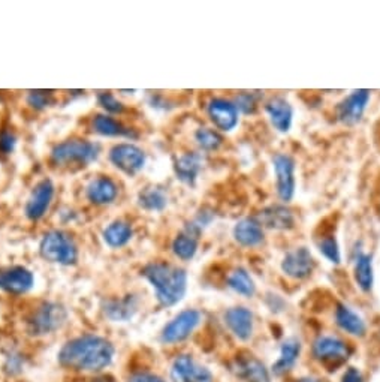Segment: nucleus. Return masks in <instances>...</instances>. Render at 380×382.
Wrapping results in <instances>:
<instances>
[{
	"label": "nucleus",
	"mask_w": 380,
	"mask_h": 382,
	"mask_svg": "<svg viewBox=\"0 0 380 382\" xmlns=\"http://www.w3.org/2000/svg\"><path fill=\"white\" fill-rule=\"evenodd\" d=\"M317 248L320 253L324 257L332 262V264H340L341 262V253H340V246L339 241L334 236H327L324 238H320L317 243Z\"/></svg>",
	"instance_id": "2f4dec72"
},
{
	"label": "nucleus",
	"mask_w": 380,
	"mask_h": 382,
	"mask_svg": "<svg viewBox=\"0 0 380 382\" xmlns=\"http://www.w3.org/2000/svg\"><path fill=\"white\" fill-rule=\"evenodd\" d=\"M202 168V158L198 153H184L176 160V174L186 184H195Z\"/></svg>",
	"instance_id": "4be33fe9"
},
{
	"label": "nucleus",
	"mask_w": 380,
	"mask_h": 382,
	"mask_svg": "<svg viewBox=\"0 0 380 382\" xmlns=\"http://www.w3.org/2000/svg\"><path fill=\"white\" fill-rule=\"evenodd\" d=\"M33 274L26 267H8L0 270V289L11 294H25L33 286Z\"/></svg>",
	"instance_id": "2eb2a0df"
},
{
	"label": "nucleus",
	"mask_w": 380,
	"mask_h": 382,
	"mask_svg": "<svg viewBox=\"0 0 380 382\" xmlns=\"http://www.w3.org/2000/svg\"><path fill=\"white\" fill-rule=\"evenodd\" d=\"M313 355L316 360L324 363H341L349 358L350 348L348 343L334 336H320L313 345Z\"/></svg>",
	"instance_id": "9b49d317"
},
{
	"label": "nucleus",
	"mask_w": 380,
	"mask_h": 382,
	"mask_svg": "<svg viewBox=\"0 0 380 382\" xmlns=\"http://www.w3.org/2000/svg\"><path fill=\"white\" fill-rule=\"evenodd\" d=\"M315 260L313 255L307 248H296L286 253V257L282 261V270L286 276L292 279H306L313 273Z\"/></svg>",
	"instance_id": "1a4fd4ad"
},
{
	"label": "nucleus",
	"mask_w": 380,
	"mask_h": 382,
	"mask_svg": "<svg viewBox=\"0 0 380 382\" xmlns=\"http://www.w3.org/2000/svg\"><path fill=\"white\" fill-rule=\"evenodd\" d=\"M273 165L277 180V195L284 203H289L295 195V160L284 153L273 158Z\"/></svg>",
	"instance_id": "423d86ee"
},
{
	"label": "nucleus",
	"mask_w": 380,
	"mask_h": 382,
	"mask_svg": "<svg viewBox=\"0 0 380 382\" xmlns=\"http://www.w3.org/2000/svg\"><path fill=\"white\" fill-rule=\"evenodd\" d=\"M299 351H301V345L296 339H289L286 340L282 345V351H280V358L277 360V363L274 364V372L275 374H283L286 370H289L299 355Z\"/></svg>",
	"instance_id": "cd10ccee"
},
{
	"label": "nucleus",
	"mask_w": 380,
	"mask_h": 382,
	"mask_svg": "<svg viewBox=\"0 0 380 382\" xmlns=\"http://www.w3.org/2000/svg\"><path fill=\"white\" fill-rule=\"evenodd\" d=\"M112 355L114 348L107 339L87 334L67 342L59 354V360L67 369L98 372L111 363Z\"/></svg>",
	"instance_id": "f257e3e1"
},
{
	"label": "nucleus",
	"mask_w": 380,
	"mask_h": 382,
	"mask_svg": "<svg viewBox=\"0 0 380 382\" xmlns=\"http://www.w3.org/2000/svg\"><path fill=\"white\" fill-rule=\"evenodd\" d=\"M256 221L263 227L277 231L291 229L295 225L294 213L289 208H286L283 205H271L263 208V210L258 215Z\"/></svg>",
	"instance_id": "f3484780"
},
{
	"label": "nucleus",
	"mask_w": 380,
	"mask_h": 382,
	"mask_svg": "<svg viewBox=\"0 0 380 382\" xmlns=\"http://www.w3.org/2000/svg\"><path fill=\"white\" fill-rule=\"evenodd\" d=\"M95 132L105 136H132V131L126 127L122 122L108 114H99L93 119Z\"/></svg>",
	"instance_id": "393cba45"
},
{
	"label": "nucleus",
	"mask_w": 380,
	"mask_h": 382,
	"mask_svg": "<svg viewBox=\"0 0 380 382\" xmlns=\"http://www.w3.org/2000/svg\"><path fill=\"white\" fill-rule=\"evenodd\" d=\"M336 322L337 326L352 336H364L365 334V322L362 318L355 314V312L346 305H339L336 309Z\"/></svg>",
	"instance_id": "5701e85b"
},
{
	"label": "nucleus",
	"mask_w": 380,
	"mask_h": 382,
	"mask_svg": "<svg viewBox=\"0 0 380 382\" xmlns=\"http://www.w3.org/2000/svg\"><path fill=\"white\" fill-rule=\"evenodd\" d=\"M54 196V186L50 180L39 182L34 189L32 191L30 198L26 204V216L30 221H38L45 213Z\"/></svg>",
	"instance_id": "4468645a"
},
{
	"label": "nucleus",
	"mask_w": 380,
	"mask_h": 382,
	"mask_svg": "<svg viewBox=\"0 0 380 382\" xmlns=\"http://www.w3.org/2000/svg\"><path fill=\"white\" fill-rule=\"evenodd\" d=\"M201 314L195 309L183 310L172 319L162 331V340L165 343H177L186 338H189L190 333L199 326Z\"/></svg>",
	"instance_id": "0eeeda50"
},
{
	"label": "nucleus",
	"mask_w": 380,
	"mask_h": 382,
	"mask_svg": "<svg viewBox=\"0 0 380 382\" xmlns=\"http://www.w3.org/2000/svg\"><path fill=\"white\" fill-rule=\"evenodd\" d=\"M225 321L238 339L247 340L253 333V314L246 307H232L225 314Z\"/></svg>",
	"instance_id": "a211bd4d"
},
{
	"label": "nucleus",
	"mask_w": 380,
	"mask_h": 382,
	"mask_svg": "<svg viewBox=\"0 0 380 382\" xmlns=\"http://www.w3.org/2000/svg\"><path fill=\"white\" fill-rule=\"evenodd\" d=\"M42 257L62 265H71L78 258V249L74 240L63 231H50L41 241Z\"/></svg>",
	"instance_id": "20e7f679"
},
{
	"label": "nucleus",
	"mask_w": 380,
	"mask_h": 382,
	"mask_svg": "<svg viewBox=\"0 0 380 382\" xmlns=\"http://www.w3.org/2000/svg\"><path fill=\"white\" fill-rule=\"evenodd\" d=\"M66 319V310L55 303H42L30 315L27 324L32 334H50Z\"/></svg>",
	"instance_id": "39448f33"
},
{
	"label": "nucleus",
	"mask_w": 380,
	"mask_h": 382,
	"mask_svg": "<svg viewBox=\"0 0 380 382\" xmlns=\"http://www.w3.org/2000/svg\"><path fill=\"white\" fill-rule=\"evenodd\" d=\"M140 204L145 210L160 212L164 210L168 204V195L162 188L152 186L147 188L140 193Z\"/></svg>",
	"instance_id": "c85d7f7f"
},
{
	"label": "nucleus",
	"mask_w": 380,
	"mask_h": 382,
	"mask_svg": "<svg viewBox=\"0 0 380 382\" xmlns=\"http://www.w3.org/2000/svg\"><path fill=\"white\" fill-rule=\"evenodd\" d=\"M237 374L247 382H270V376L265 366L255 357H238L235 362Z\"/></svg>",
	"instance_id": "412c9836"
},
{
	"label": "nucleus",
	"mask_w": 380,
	"mask_h": 382,
	"mask_svg": "<svg viewBox=\"0 0 380 382\" xmlns=\"http://www.w3.org/2000/svg\"><path fill=\"white\" fill-rule=\"evenodd\" d=\"M95 382H111V381H108L107 378H103V379H98V381H95Z\"/></svg>",
	"instance_id": "ea45409f"
},
{
	"label": "nucleus",
	"mask_w": 380,
	"mask_h": 382,
	"mask_svg": "<svg viewBox=\"0 0 380 382\" xmlns=\"http://www.w3.org/2000/svg\"><path fill=\"white\" fill-rule=\"evenodd\" d=\"M128 382H164L159 376L153 375V374H147V372H140L135 374L129 378Z\"/></svg>",
	"instance_id": "4c0bfd02"
},
{
	"label": "nucleus",
	"mask_w": 380,
	"mask_h": 382,
	"mask_svg": "<svg viewBox=\"0 0 380 382\" xmlns=\"http://www.w3.org/2000/svg\"><path fill=\"white\" fill-rule=\"evenodd\" d=\"M171 375L174 382H213L210 370L199 366L190 355L177 357Z\"/></svg>",
	"instance_id": "f8f14e48"
},
{
	"label": "nucleus",
	"mask_w": 380,
	"mask_h": 382,
	"mask_svg": "<svg viewBox=\"0 0 380 382\" xmlns=\"http://www.w3.org/2000/svg\"><path fill=\"white\" fill-rule=\"evenodd\" d=\"M343 382H362V376L356 369H349L343 376Z\"/></svg>",
	"instance_id": "58836bf2"
},
{
	"label": "nucleus",
	"mask_w": 380,
	"mask_h": 382,
	"mask_svg": "<svg viewBox=\"0 0 380 382\" xmlns=\"http://www.w3.org/2000/svg\"><path fill=\"white\" fill-rule=\"evenodd\" d=\"M145 279L156 289V297L164 306H174L186 294L188 274L183 269L166 262H152L143 270Z\"/></svg>",
	"instance_id": "f03ea898"
},
{
	"label": "nucleus",
	"mask_w": 380,
	"mask_h": 382,
	"mask_svg": "<svg viewBox=\"0 0 380 382\" xmlns=\"http://www.w3.org/2000/svg\"><path fill=\"white\" fill-rule=\"evenodd\" d=\"M135 306L131 303V300H122V302H114L108 305L107 312L112 319H126L132 315Z\"/></svg>",
	"instance_id": "72a5a7b5"
},
{
	"label": "nucleus",
	"mask_w": 380,
	"mask_h": 382,
	"mask_svg": "<svg viewBox=\"0 0 380 382\" xmlns=\"http://www.w3.org/2000/svg\"><path fill=\"white\" fill-rule=\"evenodd\" d=\"M110 159L114 165L126 174H136L145 164V155L133 144H117L111 148Z\"/></svg>",
	"instance_id": "6e6552de"
},
{
	"label": "nucleus",
	"mask_w": 380,
	"mask_h": 382,
	"mask_svg": "<svg viewBox=\"0 0 380 382\" xmlns=\"http://www.w3.org/2000/svg\"><path fill=\"white\" fill-rule=\"evenodd\" d=\"M98 158V146L81 138L57 144L51 150V159L55 165H87Z\"/></svg>",
	"instance_id": "7ed1b4c3"
},
{
	"label": "nucleus",
	"mask_w": 380,
	"mask_h": 382,
	"mask_svg": "<svg viewBox=\"0 0 380 382\" xmlns=\"http://www.w3.org/2000/svg\"><path fill=\"white\" fill-rule=\"evenodd\" d=\"M198 250V238L189 234V233H183L177 236L172 241V252L176 253V257H178L183 261H189L195 257V253Z\"/></svg>",
	"instance_id": "c756f323"
},
{
	"label": "nucleus",
	"mask_w": 380,
	"mask_h": 382,
	"mask_svg": "<svg viewBox=\"0 0 380 382\" xmlns=\"http://www.w3.org/2000/svg\"><path fill=\"white\" fill-rule=\"evenodd\" d=\"M228 286L234 289L235 293L244 297H253L256 293V285L253 282L251 276L244 269H235L228 277Z\"/></svg>",
	"instance_id": "bb28decb"
},
{
	"label": "nucleus",
	"mask_w": 380,
	"mask_h": 382,
	"mask_svg": "<svg viewBox=\"0 0 380 382\" xmlns=\"http://www.w3.org/2000/svg\"><path fill=\"white\" fill-rule=\"evenodd\" d=\"M234 237L241 246L255 248L263 241L262 225L253 217L241 219L234 227Z\"/></svg>",
	"instance_id": "6ab92c4d"
},
{
	"label": "nucleus",
	"mask_w": 380,
	"mask_h": 382,
	"mask_svg": "<svg viewBox=\"0 0 380 382\" xmlns=\"http://www.w3.org/2000/svg\"><path fill=\"white\" fill-rule=\"evenodd\" d=\"M237 110L243 111L246 114L255 113L258 107V98L255 94H249V91H241V94L235 99Z\"/></svg>",
	"instance_id": "f704fd0d"
},
{
	"label": "nucleus",
	"mask_w": 380,
	"mask_h": 382,
	"mask_svg": "<svg viewBox=\"0 0 380 382\" xmlns=\"http://www.w3.org/2000/svg\"><path fill=\"white\" fill-rule=\"evenodd\" d=\"M265 111H267L274 129H277L282 134L289 132L294 120V108L289 101H286L282 96H274L265 103Z\"/></svg>",
	"instance_id": "dca6fc26"
},
{
	"label": "nucleus",
	"mask_w": 380,
	"mask_h": 382,
	"mask_svg": "<svg viewBox=\"0 0 380 382\" xmlns=\"http://www.w3.org/2000/svg\"><path fill=\"white\" fill-rule=\"evenodd\" d=\"M195 140H197L198 146L207 152H211V150H217L222 146V136L218 135L217 131L210 129V127H199L195 134Z\"/></svg>",
	"instance_id": "7c9ffc66"
},
{
	"label": "nucleus",
	"mask_w": 380,
	"mask_h": 382,
	"mask_svg": "<svg viewBox=\"0 0 380 382\" xmlns=\"http://www.w3.org/2000/svg\"><path fill=\"white\" fill-rule=\"evenodd\" d=\"M355 281L364 293L372 291L374 284V273H373V258L368 253L356 255L355 260Z\"/></svg>",
	"instance_id": "b1692460"
},
{
	"label": "nucleus",
	"mask_w": 380,
	"mask_h": 382,
	"mask_svg": "<svg viewBox=\"0 0 380 382\" xmlns=\"http://www.w3.org/2000/svg\"><path fill=\"white\" fill-rule=\"evenodd\" d=\"M98 101L100 103V107L111 113V114H120L124 111V106L116 99V96H114L112 94H107V91H103V94H100L98 96Z\"/></svg>",
	"instance_id": "c9c22d12"
},
{
	"label": "nucleus",
	"mask_w": 380,
	"mask_h": 382,
	"mask_svg": "<svg viewBox=\"0 0 380 382\" xmlns=\"http://www.w3.org/2000/svg\"><path fill=\"white\" fill-rule=\"evenodd\" d=\"M17 144V138L11 131H2L0 132V153L9 155L13 152Z\"/></svg>",
	"instance_id": "e433bc0d"
},
{
	"label": "nucleus",
	"mask_w": 380,
	"mask_h": 382,
	"mask_svg": "<svg viewBox=\"0 0 380 382\" xmlns=\"http://www.w3.org/2000/svg\"><path fill=\"white\" fill-rule=\"evenodd\" d=\"M133 236V229L131 224L124 221H116L107 227L103 231V240L111 248H122L126 243H129Z\"/></svg>",
	"instance_id": "a878e982"
},
{
	"label": "nucleus",
	"mask_w": 380,
	"mask_h": 382,
	"mask_svg": "<svg viewBox=\"0 0 380 382\" xmlns=\"http://www.w3.org/2000/svg\"><path fill=\"white\" fill-rule=\"evenodd\" d=\"M53 102H54L53 91H47V90H32V91H29L27 103L34 110L47 108V107L53 106Z\"/></svg>",
	"instance_id": "473e14b6"
},
{
	"label": "nucleus",
	"mask_w": 380,
	"mask_h": 382,
	"mask_svg": "<svg viewBox=\"0 0 380 382\" xmlns=\"http://www.w3.org/2000/svg\"><path fill=\"white\" fill-rule=\"evenodd\" d=\"M370 101V90H355L352 94L343 99L337 107V117L341 123L352 126L356 125L364 115L367 103Z\"/></svg>",
	"instance_id": "9d476101"
},
{
	"label": "nucleus",
	"mask_w": 380,
	"mask_h": 382,
	"mask_svg": "<svg viewBox=\"0 0 380 382\" xmlns=\"http://www.w3.org/2000/svg\"><path fill=\"white\" fill-rule=\"evenodd\" d=\"M207 111H209L210 120L214 123V126L223 132L234 131L238 125V110L231 101L222 98L211 99Z\"/></svg>",
	"instance_id": "ddd939ff"
},
{
	"label": "nucleus",
	"mask_w": 380,
	"mask_h": 382,
	"mask_svg": "<svg viewBox=\"0 0 380 382\" xmlns=\"http://www.w3.org/2000/svg\"><path fill=\"white\" fill-rule=\"evenodd\" d=\"M119 188L110 177H98L87 186V198L96 205L111 204L117 198Z\"/></svg>",
	"instance_id": "aec40b11"
}]
</instances>
